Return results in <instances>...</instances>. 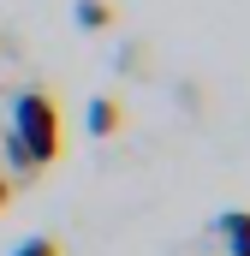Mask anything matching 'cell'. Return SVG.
I'll return each instance as SVG.
<instances>
[{"label": "cell", "mask_w": 250, "mask_h": 256, "mask_svg": "<svg viewBox=\"0 0 250 256\" xmlns=\"http://www.w3.org/2000/svg\"><path fill=\"white\" fill-rule=\"evenodd\" d=\"M6 143L30 161V173H42L48 161H60V108H54L48 90H24V96H12Z\"/></svg>", "instance_id": "6da1fadb"}, {"label": "cell", "mask_w": 250, "mask_h": 256, "mask_svg": "<svg viewBox=\"0 0 250 256\" xmlns=\"http://www.w3.org/2000/svg\"><path fill=\"white\" fill-rule=\"evenodd\" d=\"M220 244H226V256H250V208L220 214Z\"/></svg>", "instance_id": "7a4b0ae2"}, {"label": "cell", "mask_w": 250, "mask_h": 256, "mask_svg": "<svg viewBox=\"0 0 250 256\" xmlns=\"http://www.w3.org/2000/svg\"><path fill=\"white\" fill-rule=\"evenodd\" d=\"M84 126H90V137H114V131L125 126V108L114 102V96H96V102H90V120H84Z\"/></svg>", "instance_id": "3957f363"}, {"label": "cell", "mask_w": 250, "mask_h": 256, "mask_svg": "<svg viewBox=\"0 0 250 256\" xmlns=\"http://www.w3.org/2000/svg\"><path fill=\"white\" fill-rule=\"evenodd\" d=\"M72 18H78L84 30H108V24H114V6H108V0H78Z\"/></svg>", "instance_id": "277c9868"}, {"label": "cell", "mask_w": 250, "mask_h": 256, "mask_svg": "<svg viewBox=\"0 0 250 256\" xmlns=\"http://www.w3.org/2000/svg\"><path fill=\"white\" fill-rule=\"evenodd\" d=\"M12 256H60V238H48V232H36V238H24Z\"/></svg>", "instance_id": "5b68a950"}, {"label": "cell", "mask_w": 250, "mask_h": 256, "mask_svg": "<svg viewBox=\"0 0 250 256\" xmlns=\"http://www.w3.org/2000/svg\"><path fill=\"white\" fill-rule=\"evenodd\" d=\"M6 196H12V185H6V173H0V214H6Z\"/></svg>", "instance_id": "8992f818"}]
</instances>
